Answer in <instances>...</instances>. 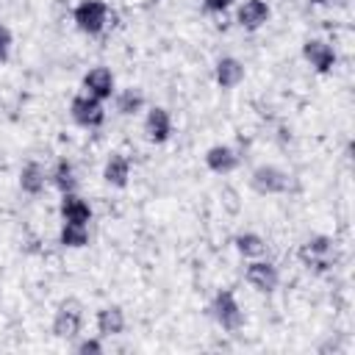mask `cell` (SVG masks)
<instances>
[{"instance_id": "1", "label": "cell", "mask_w": 355, "mask_h": 355, "mask_svg": "<svg viewBox=\"0 0 355 355\" xmlns=\"http://www.w3.org/2000/svg\"><path fill=\"white\" fill-rule=\"evenodd\" d=\"M105 19H108V8L103 0H83L75 8V22L83 33H100Z\"/></svg>"}, {"instance_id": "2", "label": "cell", "mask_w": 355, "mask_h": 355, "mask_svg": "<svg viewBox=\"0 0 355 355\" xmlns=\"http://www.w3.org/2000/svg\"><path fill=\"white\" fill-rule=\"evenodd\" d=\"M103 100H97V97H92V94H78L75 100H72V119L78 122V125H83V128H94V125H100L103 122Z\"/></svg>"}, {"instance_id": "3", "label": "cell", "mask_w": 355, "mask_h": 355, "mask_svg": "<svg viewBox=\"0 0 355 355\" xmlns=\"http://www.w3.org/2000/svg\"><path fill=\"white\" fill-rule=\"evenodd\" d=\"M83 89H86V94H92L97 100L111 97L114 94V75H111V69H105V67L89 69L86 78H83Z\"/></svg>"}, {"instance_id": "4", "label": "cell", "mask_w": 355, "mask_h": 355, "mask_svg": "<svg viewBox=\"0 0 355 355\" xmlns=\"http://www.w3.org/2000/svg\"><path fill=\"white\" fill-rule=\"evenodd\" d=\"M214 313H216V319L222 322V327H227V330H236L239 324H241V308H239V302H236V297L230 294V291H219L216 294V302H214Z\"/></svg>"}, {"instance_id": "5", "label": "cell", "mask_w": 355, "mask_h": 355, "mask_svg": "<svg viewBox=\"0 0 355 355\" xmlns=\"http://www.w3.org/2000/svg\"><path fill=\"white\" fill-rule=\"evenodd\" d=\"M244 277H247V283H250L252 288H258V291H272V288L277 286V269H275L269 261H252V263L247 266Z\"/></svg>"}, {"instance_id": "6", "label": "cell", "mask_w": 355, "mask_h": 355, "mask_svg": "<svg viewBox=\"0 0 355 355\" xmlns=\"http://www.w3.org/2000/svg\"><path fill=\"white\" fill-rule=\"evenodd\" d=\"M302 55L311 61V67L313 69H319V72H327L330 67H333V61H336V53H333V47L327 44V42H319V39H313V42H305V47H302Z\"/></svg>"}, {"instance_id": "7", "label": "cell", "mask_w": 355, "mask_h": 355, "mask_svg": "<svg viewBox=\"0 0 355 355\" xmlns=\"http://www.w3.org/2000/svg\"><path fill=\"white\" fill-rule=\"evenodd\" d=\"M144 130L153 141H166L172 133V119H169L166 108H150L147 119H144Z\"/></svg>"}, {"instance_id": "8", "label": "cell", "mask_w": 355, "mask_h": 355, "mask_svg": "<svg viewBox=\"0 0 355 355\" xmlns=\"http://www.w3.org/2000/svg\"><path fill=\"white\" fill-rule=\"evenodd\" d=\"M61 216L64 222H72V225H86L92 219V208L86 200H80L78 194L67 191L64 194V202H61Z\"/></svg>"}, {"instance_id": "9", "label": "cell", "mask_w": 355, "mask_h": 355, "mask_svg": "<svg viewBox=\"0 0 355 355\" xmlns=\"http://www.w3.org/2000/svg\"><path fill=\"white\" fill-rule=\"evenodd\" d=\"M266 19H269V6H266L263 0H244V3H241V8H239V22H241L244 28L255 31V28H261Z\"/></svg>"}, {"instance_id": "10", "label": "cell", "mask_w": 355, "mask_h": 355, "mask_svg": "<svg viewBox=\"0 0 355 355\" xmlns=\"http://www.w3.org/2000/svg\"><path fill=\"white\" fill-rule=\"evenodd\" d=\"M78 330H80V311H75L72 305H64L53 319V333L58 338H72Z\"/></svg>"}, {"instance_id": "11", "label": "cell", "mask_w": 355, "mask_h": 355, "mask_svg": "<svg viewBox=\"0 0 355 355\" xmlns=\"http://www.w3.org/2000/svg\"><path fill=\"white\" fill-rule=\"evenodd\" d=\"M252 186H255V191H261V194H272V191H280V189L286 186V178H283V172L275 169V166H261V169H255V175H252Z\"/></svg>"}, {"instance_id": "12", "label": "cell", "mask_w": 355, "mask_h": 355, "mask_svg": "<svg viewBox=\"0 0 355 355\" xmlns=\"http://www.w3.org/2000/svg\"><path fill=\"white\" fill-rule=\"evenodd\" d=\"M205 164H208V169H211V172H219V175H225V172L236 169L239 158H236V153H233L230 147H225V144H216V147H211V150H208V155H205Z\"/></svg>"}, {"instance_id": "13", "label": "cell", "mask_w": 355, "mask_h": 355, "mask_svg": "<svg viewBox=\"0 0 355 355\" xmlns=\"http://www.w3.org/2000/svg\"><path fill=\"white\" fill-rule=\"evenodd\" d=\"M241 78H244V67H241V61H236V58H222V61L216 64V83H219L222 89H233V86H239Z\"/></svg>"}, {"instance_id": "14", "label": "cell", "mask_w": 355, "mask_h": 355, "mask_svg": "<svg viewBox=\"0 0 355 355\" xmlns=\"http://www.w3.org/2000/svg\"><path fill=\"white\" fill-rule=\"evenodd\" d=\"M128 175H130V164H128V158L125 155H119V153H114L108 161H105V169H103V178H105V183H111V186H125L128 183Z\"/></svg>"}, {"instance_id": "15", "label": "cell", "mask_w": 355, "mask_h": 355, "mask_svg": "<svg viewBox=\"0 0 355 355\" xmlns=\"http://www.w3.org/2000/svg\"><path fill=\"white\" fill-rule=\"evenodd\" d=\"M97 327H100L103 336H116V333H122V327H125V313H122V308L105 305V308L97 313Z\"/></svg>"}, {"instance_id": "16", "label": "cell", "mask_w": 355, "mask_h": 355, "mask_svg": "<svg viewBox=\"0 0 355 355\" xmlns=\"http://www.w3.org/2000/svg\"><path fill=\"white\" fill-rule=\"evenodd\" d=\"M19 186H22L25 191H31V194H39V191L44 189V169H42L39 164L22 166V172H19Z\"/></svg>"}, {"instance_id": "17", "label": "cell", "mask_w": 355, "mask_h": 355, "mask_svg": "<svg viewBox=\"0 0 355 355\" xmlns=\"http://www.w3.org/2000/svg\"><path fill=\"white\" fill-rule=\"evenodd\" d=\"M86 241H89V230H86V225L64 222V227H61V244H64V247H83Z\"/></svg>"}, {"instance_id": "18", "label": "cell", "mask_w": 355, "mask_h": 355, "mask_svg": "<svg viewBox=\"0 0 355 355\" xmlns=\"http://www.w3.org/2000/svg\"><path fill=\"white\" fill-rule=\"evenodd\" d=\"M236 250H239L241 255L258 258V255H263L266 244H263V239L255 236V233H241V236H236Z\"/></svg>"}, {"instance_id": "19", "label": "cell", "mask_w": 355, "mask_h": 355, "mask_svg": "<svg viewBox=\"0 0 355 355\" xmlns=\"http://www.w3.org/2000/svg\"><path fill=\"white\" fill-rule=\"evenodd\" d=\"M300 255H302V261H305V263L322 266V263H324V258H327V239H313V241H308V244L300 250Z\"/></svg>"}, {"instance_id": "20", "label": "cell", "mask_w": 355, "mask_h": 355, "mask_svg": "<svg viewBox=\"0 0 355 355\" xmlns=\"http://www.w3.org/2000/svg\"><path fill=\"white\" fill-rule=\"evenodd\" d=\"M55 186L67 194V191H72V186H75V178H72V164L69 161H61L58 166H55Z\"/></svg>"}, {"instance_id": "21", "label": "cell", "mask_w": 355, "mask_h": 355, "mask_svg": "<svg viewBox=\"0 0 355 355\" xmlns=\"http://www.w3.org/2000/svg\"><path fill=\"white\" fill-rule=\"evenodd\" d=\"M119 111L122 114H133V111H139L141 108V94L139 92H133V89H128V92H122L119 94Z\"/></svg>"}, {"instance_id": "22", "label": "cell", "mask_w": 355, "mask_h": 355, "mask_svg": "<svg viewBox=\"0 0 355 355\" xmlns=\"http://www.w3.org/2000/svg\"><path fill=\"white\" fill-rule=\"evenodd\" d=\"M8 47H11V33L6 25H0V61L8 58Z\"/></svg>"}, {"instance_id": "23", "label": "cell", "mask_w": 355, "mask_h": 355, "mask_svg": "<svg viewBox=\"0 0 355 355\" xmlns=\"http://www.w3.org/2000/svg\"><path fill=\"white\" fill-rule=\"evenodd\" d=\"M230 3H233V0H205V8H208V11H225Z\"/></svg>"}, {"instance_id": "24", "label": "cell", "mask_w": 355, "mask_h": 355, "mask_svg": "<svg viewBox=\"0 0 355 355\" xmlns=\"http://www.w3.org/2000/svg\"><path fill=\"white\" fill-rule=\"evenodd\" d=\"M78 352H103V347H100L97 341H83V344L78 347Z\"/></svg>"}]
</instances>
